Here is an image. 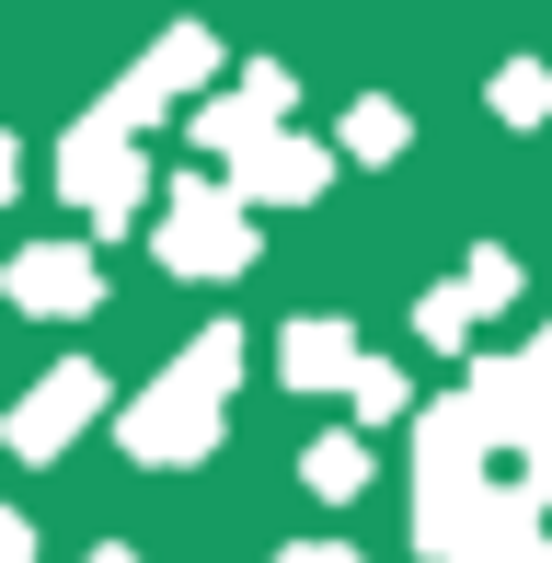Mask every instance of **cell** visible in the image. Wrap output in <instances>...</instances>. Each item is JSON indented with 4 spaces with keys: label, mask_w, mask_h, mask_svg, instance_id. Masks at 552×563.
<instances>
[{
    "label": "cell",
    "mask_w": 552,
    "mask_h": 563,
    "mask_svg": "<svg viewBox=\"0 0 552 563\" xmlns=\"http://www.w3.org/2000/svg\"><path fill=\"white\" fill-rule=\"evenodd\" d=\"M219 415H231L219 391H196L185 368H162V379L128 402V426H115V438H128V460H150V472H196V460L219 449Z\"/></svg>",
    "instance_id": "cell-1"
},
{
    "label": "cell",
    "mask_w": 552,
    "mask_h": 563,
    "mask_svg": "<svg viewBox=\"0 0 552 563\" xmlns=\"http://www.w3.org/2000/svg\"><path fill=\"white\" fill-rule=\"evenodd\" d=\"M139 185H150L139 139H115L104 115H81V126L58 139V196H69L92 230H128V219H139Z\"/></svg>",
    "instance_id": "cell-2"
},
{
    "label": "cell",
    "mask_w": 552,
    "mask_h": 563,
    "mask_svg": "<svg viewBox=\"0 0 552 563\" xmlns=\"http://www.w3.org/2000/svg\"><path fill=\"white\" fill-rule=\"evenodd\" d=\"M150 242H162L173 276H208V288L254 265V219H242L219 185H173V208H162V230H150Z\"/></svg>",
    "instance_id": "cell-3"
},
{
    "label": "cell",
    "mask_w": 552,
    "mask_h": 563,
    "mask_svg": "<svg viewBox=\"0 0 552 563\" xmlns=\"http://www.w3.org/2000/svg\"><path fill=\"white\" fill-rule=\"evenodd\" d=\"M92 415H104V368H92V356H58V368L0 415V449H12V460H58Z\"/></svg>",
    "instance_id": "cell-4"
},
{
    "label": "cell",
    "mask_w": 552,
    "mask_h": 563,
    "mask_svg": "<svg viewBox=\"0 0 552 563\" xmlns=\"http://www.w3.org/2000/svg\"><path fill=\"white\" fill-rule=\"evenodd\" d=\"M208 69H219V35H196V23H185V35H162V46H150V58H139V69H128V81H115L92 115H104L115 139H139V126H162L196 81H208Z\"/></svg>",
    "instance_id": "cell-5"
},
{
    "label": "cell",
    "mask_w": 552,
    "mask_h": 563,
    "mask_svg": "<svg viewBox=\"0 0 552 563\" xmlns=\"http://www.w3.org/2000/svg\"><path fill=\"white\" fill-rule=\"evenodd\" d=\"M322 185H334V150H322V139H288V126H276V139H254V150L231 162V185H219V196L254 219V208H311Z\"/></svg>",
    "instance_id": "cell-6"
},
{
    "label": "cell",
    "mask_w": 552,
    "mask_h": 563,
    "mask_svg": "<svg viewBox=\"0 0 552 563\" xmlns=\"http://www.w3.org/2000/svg\"><path fill=\"white\" fill-rule=\"evenodd\" d=\"M288 104H299V81H288L276 58H254V69L231 81V92H208V104H196V150H219V162H242L254 139H276V126H288Z\"/></svg>",
    "instance_id": "cell-7"
},
{
    "label": "cell",
    "mask_w": 552,
    "mask_h": 563,
    "mask_svg": "<svg viewBox=\"0 0 552 563\" xmlns=\"http://www.w3.org/2000/svg\"><path fill=\"white\" fill-rule=\"evenodd\" d=\"M0 299L35 311V322H81L92 299H104V265H92V242H35V253H12Z\"/></svg>",
    "instance_id": "cell-8"
},
{
    "label": "cell",
    "mask_w": 552,
    "mask_h": 563,
    "mask_svg": "<svg viewBox=\"0 0 552 563\" xmlns=\"http://www.w3.org/2000/svg\"><path fill=\"white\" fill-rule=\"evenodd\" d=\"M461 415H472V438H507V449H530L541 426H552V391L530 368H518V356H472V391H461Z\"/></svg>",
    "instance_id": "cell-9"
},
{
    "label": "cell",
    "mask_w": 552,
    "mask_h": 563,
    "mask_svg": "<svg viewBox=\"0 0 552 563\" xmlns=\"http://www.w3.org/2000/svg\"><path fill=\"white\" fill-rule=\"evenodd\" d=\"M357 322H334V311H311V322H288V334H276V379H288V391H345V379H357Z\"/></svg>",
    "instance_id": "cell-10"
},
{
    "label": "cell",
    "mask_w": 552,
    "mask_h": 563,
    "mask_svg": "<svg viewBox=\"0 0 552 563\" xmlns=\"http://www.w3.org/2000/svg\"><path fill=\"white\" fill-rule=\"evenodd\" d=\"M404 139H415V115L391 104V92H357V104H345V150H357V162H404Z\"/></svg>",
    "instance_id": "cell-11"
},
{
    "label": "cell",
    "mask_w": 552,
    "mask_h": 563,
    "mask_svg": "<svg viewBox=\"0 0 552 563\" xmlns=\"http://www.w3.org/2000/svg\"><path fill=\"white\" fill-rule=\"evenodd\" d=\"M173 368H185L196 391H219V402H231V379H242V322H208V334L173 356Z\"/></svg>",
    "instance_id": "cell-12"
},
{
    "label": "cell",
    "mask_w": 552,
    "mask_h": 563,
    "mask_svg": "<svg viewBox=\"0 0 552 563\" xmlns=\"http://www.w3.org/2000/svg\"><path fill=\"white\" fill-rule=\"evenodd\" d=\"M518 288H530V276H518V253H495V242L461 265V311H472V322H484V311H507Z\"/></svg>",
    "instance_id": "cell-13"
},
{
    "label": "cell",
    "mask_w": 552,
    "mask_h": 563,
    "mask_svg": "<svg viewBox=\"0 0 552 563\" xmlns=\"http://www.w3.org/2000/svg\"><path fill=\"white\" fill-rule=\"evenodd\" d=\"M299 472H311V495H357V483H368V438H311Z\"/></svg>",
    "instance_id": "cell-14"
},
{
    "label": "cell",
    "mask_w": 552,
    "mask_h": 563,
    "mask_svg": "<svg viewBox=\"0 0 552 563\" xmlns=\"http://www.w3.org/2000/svg\"><path fill=\"white\" fill-rule=\"evenodd\" d=\"M495 115H507V126H541L552 115V69L541 58H507V69H495Z\"/></svg>",
    "instance_id": "cell-15"
},
{
    "label": "cell",
    "mask_w": 552,
    "mask_h": 563,
    "mask_svg": "<svg viewBox=\"0 0 552 563\" xmlns=\"http://www.w3.org/2000/svg\"><path fill=\"white\" fill-rule=\"evenodd\" d=\"M345 391H357V426H404V415H415L404 368H380V356H357V379H345Z\"/></svg>",
    "instance_id": "cell-16"
},
{
    "label": "cell",
    "mask_w": 552,
    "mask_h": 563,
    "mask_svg": "<svg viewBox=\"0 0 552 563\" xmlns=\"http://www.w3.org/2000/svg\"><path fill=\"white\" fill-rule=\"evenodd\" d=\"M415 334L438 345V356H472V311H461V288H426V311H415Z\"/></svg>",
    "instance_id": "cell-17"
},
{
    "label": "cell",
    "mask_w": 552,
    "mask_h": 563,
    "mask_svg": "<svg viewBox=\"0 0 552 563\" xmlns=\"http://www.w3.org/2000/svg\"><path fill=\"white\" fill-rule=\"evenodd\" d=\"M518 495H530V506H552V426L530 438V483H518Z\"/></svg>",
    "instance_id": "cell-18"
},
{
    "label": "cell",
    "mask_w": 552,
    "mask_h": 563,
    "mask_svg": "<svg viewBox=\"0 0 552 563\" xmlns=\"http://www.w3.org/2000/svg\"><path fill=\"white\" fill-rule=\"evenodd\" d=\"M0 563H35V529H23L12 506H0Z\"/></svg>",
    "instance_id": "cell-19"
},
{
    "label": "cell",
    "mask_w": 552,
    "mask_h": 563,
    "mask_svg": "<svg viewBox=\"0 0 552 563\" xmlns=\"http://www.w3.org/2000/svg\"><path fill=\"white\" fill-rule=\"evenodd\" d=\"M518 368H530V379H541V391H552V322H541V334H530V345H518Z\"/></svg>",
    "instance_id": "cell-20"
},
{
    "label": "cell",
    "mask_w": 552,
    "mask_h": 563,
    "mask_svg": "<svg viewBox=\"0 0 552 563\" xmlns=\"http://www.w3.org/2000/svg\"><path fill=\"white\" fill-rule=\"evenodd\" d=\"M276 563H368V552H345V541H299V552H276Z\"/></svg>",
    "instance_id": "cell-21"
},
{
    "label": "cell",
    "mask_w": 552,
    "mask_h": 563,
    "mask_svg": "<svg viewBox=\"0 0 552 563\" xmlns=\"http://www.w3.org/2000/svg\"><path fill=\"white\" fill-rule=\"evenodd\" d=\"M23 185V150H12V126H0V196H12Z\"/></svg>",
    "instance_id": "cell-22"
},
{
    "label": "cell",
    "mask_w": 552,
    "mask_h": 563,
    "mask_svg": "<svg viewBox=\"0 0 552 563\" xmlns=\"http://www.w3.org/2000/svg\"><path fill=\"white\" fill-rule=\"evenodd\" d=\"M92 563H139V552H92Z\"/></svg>",
    "instance_id": "cell-23"
}]
</instances>
